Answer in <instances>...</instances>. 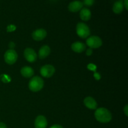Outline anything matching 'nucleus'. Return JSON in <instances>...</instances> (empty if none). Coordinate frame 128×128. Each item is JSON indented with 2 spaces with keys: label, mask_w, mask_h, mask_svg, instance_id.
<instances>
[{
  "label": "nucleus",
  "mask_w": 128,
  "mask_h": 128,
  "mask_svg": "<svg viewBox=\"0 0 128 128\" xmlns=\"http://www.w3.org/2000/svg\"><path fill=\"white\" fill-rule=\"evenodd\" d=\"M94 117L96 120L101 123H108L112 120L111 112L105 108L96 109L94 112Z\"/></svg>",
  "instance_id": "f257e3e1"
},
{
  "label": "nucleus",
  "mask_w": 128,
  "mask_h": 128,
  "mask_svg": "<svg viewBox=\"0 0 128 128\" xmlns=\"http://www.w3.org/2000/svg\"><path fill=\"white\" fill-rule=\"evenodd\" d=\"M44 87V81L40 76H34L30 80L28 88L32 92H38Z\"/></svg>",
  "instance_id": "f03ea898"
},
{
  "label": "nucleus",
  "mask_w": 128,
  "mask_h": 128,
  "mask_svg": "<svg viewBox=\"0 0 128 128\" xmlns=\"http://www.w3.org/2000/svg\"><path fill=\"white\" fill-rule=\"evenodd\" d=\"M76 33L81 38H87L91 34L90 28L84 22H78L76 25Z\"/></svg>",
  "instance_id": "7ed1b4c3"
},
{
  "label": "nucleus",
  "mask_w": 128,
  "mask_h": 128,
  "mask_svg": "<svg viewBox=\"0 0 128 128\" xmlns=\"http://www.w3.org/2000/svg\"><path fill=\"white\" fill-rule=\"evenodd\" d=\"M4 61L9 65L14 64L18 60V54L14 50H8L4 55Z\"/></svg>",
  "instance_id": "20e7f679"
},
{
  "label": "nucleus",
  "mask_w": 128,
  "mask_h": 128,
  "mask_svg": "<svg viewBox=\"0 0 128 128\" xmlns=\"http://www.w3.org/2000/svg\"><path fill=\"white\" fill-rule=\"evenodd\" d=\"M86 44L91 49H97L102 44V40L97 36H92L86 40Z\"/></svg>",
  "instance_id": "39448f33"
},
{
  "label": "nucleus",
  "mask_w": 128,
  "mask_h": 128,
  "mask_svg": "<svg viewBox=\"0 0 128 128\" xmlns=\"http://www.w3.org/2000/svg\"><path fill=\"white\" fill-rule=\"evenodd\" d=\"M55 72V68L51 64H46L42 66L40 70V73L44 78H49L52 77Z\"/></svg>",
  "instance_id": "423d86ee"
},
{
  "label": "nucleus",
  "mask_w": 128,
  "mask_h": 128,
  "mask_svg": "<svg viewBox=\"0 0 128 128\" xmlns=\"http://www.w3.org/2000/svg\"><path fill=\"white\" fill-rule=\"evenodd\" d=\"M24 56L26 61L30 62H34L37 60L38 55L36 51L31 48H27L24 51Z\"/></svg>",
  "instance_id": "0eeeda50"
},
{
  "label": "nucleus",
  "mask_w": 128,
  "mask_h": 128,
  "mask_svg": "<svg viewBox=\"0 0 128 128\" xmlns=\"http://www.w3.org/2000/svg\"><path fill=\"white\" fill-rule=\"evenodd\" d=\"M47 36V32L44 29L40 28L35 30L32 32V38L36 41H42Z\"/></svg>",
  "instance_id": "6e6552de"
},
{
  "label": "nucleus",
  "mask_w": 128,
  "mask_h": 128,
  "mask_svg": "<svg viewBox=\"0 0 128 128\" xmlns=\"http://www.w3.org/2000/svg\"><path fill=\"white\" fill-rule=\"evenodd\" d=\"M82 8H83V4L82 1L78 0L71 1L68 6L69 11L72 12H77L80 11Z\"/></svg>",
  "instance_id": "1a4fd4ad"
},
{
  "label": "nucleus",
  "mask_w": 128,
  "mask_h": 128,
  "mask_svg": "<svg viewBox=\"0 0 128 128\" xmlns=\"http://www.w3.org/2000/svg\"><path fill=\"white\" fill-rule=\"evenodd\" d=\"M48 126V121L46 118L42 115L37 116L34 121L35 128H46Z\"/></svg>",
  "instance_id": "9d476101"
},
{
  "label": "nucleus",
  "mask_w": 128,
  "mask_h": 128,
  "mask_svg": "<svg viewBox=\"0 0 128 128\" xmlns=\"http://www.w3.org/2000/svg\"><path fill=\"white\" fill-rule=\"evenodd\" d=\"M84 104L85 105L86 108L91 110H94L97 109L98 107V103L96 101V100L93 98L91 97V96H88L86 97V98L84 100Z\"/></svg>",
  "instance_id": "9b49d317"
},
{
  "label": "nucleus",
  "mask_w": 128,
  "mask_h": 128,
  "mask_svg": "<svg viewBox=\"0 0 128 128\" xmlns=\"http://www.w3.org/2000/svg\"><path fill=\"white\" fill-rule=\"evenodd\" d=\"M86 49V46L83 42L77 41L71 44V50L77 53H81L84 51Z\"/></svg>",
  "instance_id": "f8f14e48"
},
{
  "label": "nucleus",
  "mask_w": 128,
  "mask_h": 128,
  "mask_svg": "<svg viewBox=\"0 0 128 128\" xmlns=\"http://www.w3.org/2000/svg\"><path fill=\"white\" fill-rule=\"evenodd\" d=\"M50 52H51V49L48 46H47V45L42 46L39 50V58L41 59V60H43V59L46 58L50 54Z\"/></svg>",
  "instance_id": "ddd939ff"
},
{
  "label": "nucleus",
  "mask_w": 128,
  "mask_h": 128,
  "mask_svg": "<svg viewBox=\"0 0 128 128\" xmlns=\"http://www.w3.org/2000/svg\"><path fill=\"white\" fill-rule=\"evenodd\" d=\"M124 9V7L122 0H118L116 1L112 6V11L117 14H121L123 11Z\"/></svg>",
  "instance_id": "4468645a"
},
{
  "label": "nucleus",
  "mask_w": 128,
  "mask_h": 128,
  "mask_svg": "<svg viewBox=\"0 0 128 128\" xmlns=\"http://www.w3.org/2000/svg\"><path fill=\"white\" fill-rule=\"evenodd\" d=\"M80 18L81 20L84 21H88L91 19V12L88 8H82L80 11Z\"/></svg>",
  "instance_id": "2eb2a0df"
},
{
  "label": "nucleus",
  "mask_w": 128,
  "mask_h": 128,
  "mask_svg": "<svg viewBox=\"0 0 128 128\" xmlns=\"http://www.w3.org/2000/svg\"><path fill=\"white\" fill-rule=\"evenodd\" d=\"M34 70L30 66H24L21 70V74L23 77L30 78L34 75Z\"/></svg>",
  "instance_id": "dca6fc26"
},
{
  "label": "nucleus",
  "mask_w": 128,
  "mask_h": 128,
  "mask_svg": "<svg viewBox=\"0 0 128 128\" xmlns=\"http://www.w3.org/2000/svg\"><path fill=\"white\" fill-rule=\"evenodd\" d=\"M95 2V0H83L82 4L86 6H91L94 4Z\"/></svg>",
  "instance_id": "f3484780"
},
{
  "label": "nucleus",
  "mask_w": 128,
  "mask_h": 128,
  "mask_svg": "<svg viewBox=\"0 0 128 128\" xmlns=\"http://www.w3.org/2000/svg\"><path fill=\"white\" fill-rule=\"evenodd\" d=\"M15 29H16V26H14V25L10 24V25H9L8 26L7 31H8V32H11V31H14Z\"/></svg>",
  "instance_id": "a211bd4d"
},
{
  "label": "nucleus",
  "mask_w": 128,
  "mask_h": 128,
  "mask_svg": "<svg viewBox=\"0 0 128 128\" xmlns=\"http://www.w3.org/2000/svg\"><path fill=\"white\" fill-rule=\"evenodd\" d=\"M123 111H124V113L125 114V115H126V116H128V104H126V106H124Z\"/></svg>",
  "instance_id": "6ab92c4d"
},
{
  "label": "nucleus",
  "mask_w": 128,
  "mask_h": 128,
  "mask_svg": "<svg viewBox=\"0 0 128 128\" xmlns=\"http://www.w3.org/2000/svg\"><path fill=\"white\" fill-rule=\"evenodd\" d=\"M124 7L126 9V10H128V0H123Z\"/></svg>",
  "instance_id": "aec40b11"
},
{
  "label": "nucleus",
  "mask_w": 128,
  "mask_h": 128,
  "mask_svg": "<svg viewBox=\"0 0 128 128\" xmlns=\"http://www.w3.org/2000/svg\"><path fill=\"white\" fill-rule=\"evenodd\" d=\"M92 54V50L91 48L88 49L87 51H86V55L87 56H91Z\"/></svg>",
  "instance_id": "412c9836"
},
{
  "label": "nucleus",
  "mask_w": 128,
  "mask_h": 128,
  "mask_svg": "<svg viewBox=\"0 0 128 128\" xmlns=\"http://www.w3.org/2000/svg\"><path fill=\"white\" fill-rule=\"evenodd\" d=\"M50 128H63L61 125L58 124H54L52 126H51Z\"/></svg>",
  "instance_id": "4be33fe9"
},
{
  "label": "nucleus",
  "mask_w": 128,
  "mask_h": 128,
  "mask_svg": "<svg viewBox=\"0 0 128 128\" xmlns=\"http://www.w3.org/2000/svg\"><path fill=\"white\" fill-rule=\"evenodd\" d=\"M15 44L13 42H11L9 44V47L10 48V50H13L14 48Z\"/></svg>",
  "instance_id": "5701e85b"
},
{
  "label": "nucleus",
  "mask_w": 128,
  "mask_h": 128,
  "mask_svg": "<svg viewBox=\"0 0 128 128\" xmlns=\"http://www.w3.org/2000/svg\"><path fill=\"white\" fill-rule=\"evenodd\" d=\"M94 78L96 79V80H100V79L101 78V76H100V74L99 73H95Z\"/></svg>",
  "instance_id": "b1692460"
},
{
  "label": "nucleus",
  "mask_w": 128,
  "mask_h": 128,
  "mask_svg": "<svg viewBox=\"0 0 128 128\" xmlns=\"http://www.w3.org/2000/svg\"><path fill=\"white\" fill-rule=\"evenodd\" d=\"M0 128H8L7 126L4 122H0Z\"/></svg>",
  "instance_id": "393cba45"
}]
</instances>
